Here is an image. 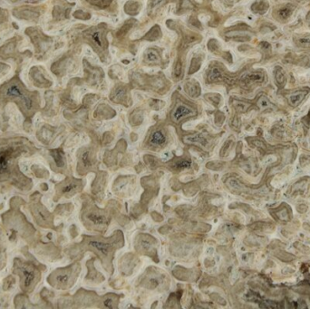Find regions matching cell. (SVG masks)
Listing matches in <instances>:
<instances>
[{"mask_svg":"<svg viewBox=\"0 0 310 309\" xmlns=\"http://www.w3.org/2000/svg\"><path fill=\"white\" fill-rule=\"evenodd\" d=\"M38 149L27 138L10 136L0 138V183H7L21 192H28L32 180L20 171L19 160L34 155Z\"/></svg>","mask_w":310,"mask_h":309,"instance_id":"cell-1","label":"cell"},{"mask_svg":"<svg viewBox=\"0 0 310 309\" xmlns=\"http://www.w3.org/2000/svg\"><path fill=\"white\" fill-rule=\"evenodd\" d=\"M14 103L26 120H31L39 111L40 94L37 91H30L19 78L18 74L0 85V106Z\"/></svg>","mask_w":310,"mask_h":309,"instance_id":"cell-2","label":"cell"},{"mask_svg":"<svg viewBox=\"0 0 310 309\" xmlns=\"http://www.w3.org/2000/svg\"><path fill=\"white\" fill-rule=\"evenodd\" d=\"M19 197L12 198L10 201V210L2 215V221L8 232V238L11 241H15L18 235L27 241L30 245L35 241V229L26 220L25 215L20 211V206L25 204Z\"/></svg>","mask_w":310,"mask_h":309,"instance_id":"cell-3","label":"cell"},{"mask_svg":"<svg viewBox=\"0 0 310 309\" xmlns=\"http://www.w3.org/2000/svg\"><path fill=\"white\" fill-rule=\"evenodd\" d=\"M31 260H25L21 258H15L13 260L12 273L19 277L20 289L23 293H32L41 280L42 270H45V267L32 256Z\"/></svg>","mask_w":310,"mask_h":309,"instance_id":"cell-4","label":"cell"},{"mask_svg":"<svg viewBox=\"0 0 310 309\" xmlns=\"http://www.w3.org/2000/svg\"><path fill=\"white\" fill-rule=\"evenodd\" d=\"M80 272V265L74 263L72 265L59 268L54 270L47 278L48 284L54 289L60 290H66L74 286L77 280Z\"/></svg>","mask_w":310,"mask_h":309,"instance_id":"cell-5","label":"cell"},{"mask_svg":"<svg viewBox=\"0 0 310 309\" xmlns=\"http://www.w3.org/2000/svg\"><path fill=\"white\" fill-rule=\"evenodd\" d=\"M120 232L121 231H118V233L113 236V239L88 238L87 240H84L83 244L86 249L96 251V253L102 258L104 262H110L114 251L117 248H120L119 241H123V237L119 239V235L121 234Z\"/></svg>","mask_w":310,"mask_h":309,"instance_id":"cell-6","label":"cell"},{"mask_svg":"<svg viewBox=\"0 0 310 309\" xmlns=\"http://www.w3.org/2000/svg\"><path fill=\"white\" fill-rule=\"evenodd\" d=\"M42 196L35 192L30 196L29 210L34 221L39 227L44 229H54V216L41 202Z\"/></svg>","mask_w":310,"mask_h":309,"instance_id":"cell-7","label":"cell"},{"mask_svg":"<svg viewBox=\"0 0 310 309\" xmlns=\"http://www.w3.org/2000/svg\"><path fill=\"white\" fill-rule=\"evenodd\" d=\"M83 186H84V183L82 182V181L76 180L74 178H67L66 180L56 184L54 201H57L62 197L71 198L74 196V194L81 192Z\"/></svg>","mask_w":310,"mask_h":309,"instance_id":"cell-8","label":"cell"},{"mask_svg":"<svg viewBox=\"0 0 310 309\" xmlns=\"http://www.w3.org/2000/svg\"><path fill=\"white\" fill-rule=\"evenodd\" d=\"M82 221H84V224L87 227L94 228L96 230H101L102 228L104 229L105 226L108 223V218L105 215V213L98 209H94V207L86 209L84 208L82 212Z\"/></svg>","mask_w":310,"mask_h":309,"instance_id":"cell-9","label":"cell"},{"mask_svg":"<svg viewBox=\"0 0 310 309\" xmlns=\"http://www.w3.org/2000/svg\"><path fill=\"white\" fill-rule=\"evenodd\" d=\"M27 35L29 34L31 37V41L34 44V52H35V57L38 59V61H41L44 58V54H46L49 45L47 37H42V35L39 34L38 31L34 29H26L25 32Z\"/></svg>","mask_w":310,"mask_h":309,"instance_id":"cell-10","label":"cell"},{"mask_svg":"<svg viewBox=\"0 0 310 309\" xmlns=\"http://www.w3.org/2000/svg\"><path fill=\"white\" fill-rule=\"evenodd\" d=\"M30 80L37 88H49L52 86V80L48 78L47 73L42 66L34 65L29 70Z\"/></svg>","mask_w":310,"mask_h":309,"instance_id":"cell-11","label":"cell"},{"mask_svg":"<svg viewBox=\"0 0 310 309\" xmlns=\"http://www.w3.org/2000/svg\"><path fill=\"white\" fill-rule=\"evenodd\" d=\"M154 245L155 241L151 236L140 235L136 241V249L140 252L145 253L146 255H153L156 253Z\"/></svg>","mask_w":310,"mask_h":309,"instance_id":"cell-12","label":"cell"},{"mask_svg":"<svg viewBox=\"0 0 310 309\" xmlns=\"http://www.w3.org/2000/svg\"><path fill=\"white\" fill-rule=\"evenodd\" d=\"M93 165H94V161L92 158V152L88 150L81 152L79 155L78 167H77L79 173L83 175L84 173L88 171L89 169L93 167Z\"/></svg>","mask_w":310,"mask_h":309,"instance_id":"cell-13","label":"cell"},{"mask_svg":"<svg viewBox=\"0 0 310 309\" xmlns=\"http://www.w3.org/2000/svg\"><path fill=\"white\" fill-rule=\"evenodd\" d=\"M49 155L54 161V166L57 168L58 170L64 169L66 166V162H65V155H64V151L62 148H57V149H52L48 151Z\"/></svg>","mask_w":310,"mask_h":309,"instance_id":"cell-14","label":"cell"},{"mask_svg":"<svg viewBox=\"0 0 310 309\" xmlns=\"http://www.w3.org/2000/svg\"><path fill=\"white\" fill-rule=\"evenodd\" d=\"M54 130H55L54 128L48 126V125H44L36 133L37 140L44 144H49L54 138V133H55Z\"/></svg>","mask_w":310,"mask_h":309,"instance_id":"cell-15","label":"cell"},{"mask_svg":"<svg viewBox=\"0 0 310 309\" xmlns=\"http://www.w3.org/2000/svg\"><path fill=\"white\" fill-rule=\"evenodd\" d=\"M15 309H36L35 306H32V303L30 302L28 298L24 294L17 295L14 300Z\"/></svg>","mask_w":310,"mask_h":309,"instance_id":"cell-16","label":"cell"},{"mask_svg":"<svg viewBox=\"0 0 310 309\" xmlns=\"http://www.w3.org/2000/svg\"><path fill=\"white\" fill-rule=\"evenodd\" d=\"M192 109L189 108L186 105L180 104L172 113V119L174 122H179L181 119L187 116L189 114H192Z\"/></svg>","mask_w":310,"mask_h":309,"instance_id":"cell-17","label":"cell"},{"mask_svg":"<svg viewBox=\"0 0 310 309\" xmlns=\"http://www.w3.org/2000/svg\"><path fill=\"white\" fill-rule=\"evenodd\" d=\"M90 38L94 45H96L98 48H103L104 40L103 38V32L102 31H93L90 33Z\"/></svg>","mask_w":310,"mask_h":309,"instance_id":"cell-18","label":"cell"},{"mask_svg":"<svg viewBox=\"0 0 310 309\" xmlns=\"http://www.w3.org/2000/svg\"><path fill=\"white\" fill-rule=\"evenodd\" d=\"M144 57H145L146 62H148L149 64H158L161 61L160 54L156 50L154 49L148 50L147 52L145 53Z\"/></svg>","mask_w":310,"mask_h":309,"instance_id":"cell-19","label":"cell"},{"mask_svg":"<svg viewBox=\"0 0 310 309\" xmlns=\"http://www.w3.org/2000/svg\"><path fill=\"white\" fill-rule=\"evenodd\" d=\"M166 141V138L162 132H155L151 137V143L153 145H162Z\"/></svg>","mask_w":310,"mask_h":309,"instance_id":"cell-20","label":"cell"},{"mask_svg":"<svg viewBox=\"0 0 310 309\" xmlns=\"http://www.w3.org/2000/svg\"><path fill=\"white\" fill-rule=\"evenodd\" d=\"M186 90L190 95H192L193 97H197L198 95L201 93L200 90V85L197 83L194 82H189L186 84Z\"/></svg>","mask_w":310,"mask_h":309,"instance_id":"cell-21","label":"cell"},{"mask_svg":"<svg viewBox=\"0 0 310 309\" xmlns=\"http://www.w3.org/2000/svg\"><path fill=\"white\" fill-rule=\"evenodd\" d=\"M126 96V93H125V90L124 88L116 89L114 92H113V96H111V99H113V101L115 103H122L124 101Z\"/></svg>","mask_w":310,"mask_h":309,"instance_id":"cell-22","label":"cell"},{"mask_svg":"<svg viewBox=\"0 0 310 309\" xmlns=\"http://www.w3.org/2000/svg\"><path fill=\"white\" fill-rule=\"evenodd\" d=\"M15 279L13 276H8L3 281V290L5 291H10L13 288H15Z\"/></svg>","mask_w":310,"mask_h":309,"instance_id":"cell-23","label":"cell"},{"mask_svg":"<svg viewBox=\"0 0 310 309\" xmlns=\"http://www.w3.org/2000/svg\"><path fill=\"white\" fill-rule=\"evenodd\" d=\"M32 171L34 172V175L38 178H43V179L48 178V172L44 170V168L39 167L38 165H33Z\"/></svg>","mask_w":310,"mask_h":309,"instance_id":"cell-24","label":"cell"},{"mask_svg":"<svg viewBox=\"0 0 310 309\" xmlns=\"http://www.w3.org/2000/svg\"><path fill=\"white\" fill-rule=\"evenodd\" d=\"M264 75L261 73H255V74H251L248 75L246 77V82L250 83H260L261 81H263Z\"/></svg>","mask_w":310,"mask_h":309,"instance_id":"cell-25","label":"cell"},{"mask_svg":"<svg viewBox=\"0 0 310 309\" xmlns=\"http://www.w3.org/2000/svg\"><path fill=\"white\" fill-rule=\"evenodd\" d=\"M221 77H222L221 71L218 68H213L212 69V71L208 75V80H209V82L212 83V82H215L217 80H219Z\"/></svg>","mask_w":310,"mask_h":309,"instance_id":"cell-26","label":"cell"},{"mask_svg":"<svg viewBox=\"0 0 310 309\" xmlns=\"http://www.w3.org/2000/svg\"><path fill=\"white\" fill-rule=\"evenodd\" d=\"M304 96H305V93L303 91H299L291 95V102L292 104H299L302 101V99L304 98Z\"/></svg>","mask_w":310,"mask_h":309,"instance_id":"cell-27","label":"cell"},{"mask_svg":"<svg viewBox=\"0 0 310 309\" xmlns=\"http://www.w3.org/2000/svg\"><path fill=\"white\" fill-rule=\"evenodd\" d=\"M6 260H7V256H6V251L4 248L0 247V271L3 270L6 264Z\"/></svg>","mask_w":310,"mask_h":309,"instance_id":"cell-28","label":"cell"},{"mask_svg":"<svg viewBox=\"0 0 310 309\" xmlns=\"http://www.w3.org/2000/svg\"><path fill=\"white\" fill-rule=\"evenodd\" d=\"M107 299L105 300V302H104V305H105V307H107V308H114L115 307V305L117 304V297L116 296H114V295H110V298L108 297H106Z\"/></svg>","mask_w":310,"mask_h":309,"instance_id":"cell-29","label":"cell"},{"mask_svg":"<svg viewBox=\"0 0 310 309\" xmlns=\"http://www.w3.org/2000/svg\"><path fill=\"white\" fill-rule=\"evenodd\" d=\"M291 13H292V8L291 6H285L279 11V16H281L283 19H286L291 15Z\"/></svg>","mask_w":310,"mask_h":309,"instance_id":"cell-30","label":"cell"},{"mask_svg":"<svg viewBox=\"0 0 310 309\" xmlns=\"http://www.w3.org/2000/svg\"><path fill=\"white\" fill-rule=\"evenodd\" d=\"M9 70L10 66L8 64L0 62V79L4 77L5 74H7V73L9 72Z\"/></svg>","mask_w":310,"mask_h":309,"instance_id":"cell-31","label":"cell"},{"mask_svg":"<svg viewBox=\"0 0 310 309\" xmlns=\"http://www.w3.org/2000/svg\"><path fill=\"white\" fill-rule=\"evenodd\" d=\"M190 166H191V162H188V161H184V160L178 162L176 163V165H175V167L177 168V169H186V168H189Z\"/></svg>","mask_w":310,"mask_h":309,"instance_id":"cell-32","label":"cell"},{"mask_svg":"<svg viewBox=\"0 0 310 309\" xmlns=\"http://www.w3.org/2000/svg\"><path fill=\"white\" fill-rule=\"evenodd\" d=\"M89 2H91L94 5H106L110 3V0H88Z\"/></svg>","mask_w":310,"mask_h":309,"instance_id":"cell-33","label":"cell"},{"mask_svg":"<svg viewBox=\"0 0 310 309\" xmlns=\"http://www.w3.org/2000/svg\"><path fill=\"white\" fill-rule=\"evenodd\" d=\"M174 74L175 75L179 77L181 74H182V64L180 62H178V64L175 66V70H174Z\"/></svg>","mask_w":310,"mask_h":309,"instance_id":"cell-34","label":"cell"},{"mask_svg":"<svg viewBox=\"0 0 310 309\" xmlns=\"http://www.w3.org/2000/svg\"><path fill=\"white\" fill-rule=\"evenodd\" d=\"M166 0H153V3H152V6L153 8H156L157 6L163 5V3H165Z\"/></svg>","mask_w":310,"mask_h":309,"instance_id":"cell-35","label":"cell"},{"mask_svg":"<svg viewBox=\"0 0 310 309\" xmlns=\"http://www.w3.org/2000/svg\"><path fill=\"white\" fill-rule=\"evenodd\" d=\"M1 236H2V234H1V232H0V239H1Z\"/></svg>","mask_w":310,"mask_h":309,"instance_id":"cell-36","label":"cell"}]
</instances>
